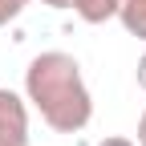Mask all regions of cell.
Returning <instances> with one entry per match:
<instances>
[{
	"instance_id": "1",
	"label": "cell",
	"mask_w": 146,
	"mask_h": 146,
	"mask_svg": "<svg viewBox=\"0 0 146 146\" xmlns=\"http://www.w3.org/2000/svg\"><path fill=\"white\" fill-rule=\"evenodd\" d=\"M25 98L41 114V122L57 134H77L94 118V94L85 85L81 61L73 53L45 49L25 69Z\"/></svg>"
},
{
	"instance_id": "2",
	"label": "cell",
	"mask_w": 146,
	"mask_h": 146,
	"mask_svg": "<svg viewBox=\"0 0 146 146\" xmlns=\"http://www.w3.org/2000/svg\"><path fill=\"white\" fill-rule=\"evenodd\" d=\"M0 146H29V98L0 85Z\"/></svg>"
},
{
	"instance_id": "3",
	"label": "cell",
	"mask_w": 146,
	"mask_h": 146,
	"mask_svg": "<svg viewBox=\"0 0 146 146\" xmlns=\"http://www.w3.org/2000/svg\"><path fill=\"white\" fill-rule=\"evenodd\" d=\"M69 8L81 16L85 25H106L118 16V0H69Z\"/></svg>"
},
{
	"instance_id": "4",
	"label": "cell",
	"mask_w": 146,
	"mask_h": 146,
	"mask_svg": "<svg viewBox=\"0 0 146 146\" xmlns=\"http://www.w3.org/2000/svg\"><path fill=\"white\" fill-rule=\"evenodd\" d=\"M118 21L130 36L146 41V0H118Z\"/></svg>"
},
{
	"instance_id": "5",
	"label": "cell",
	"mask_w": 146,
	"mask_h": 146,
	"mask_svg": "<svg viewBox=\"0 0 146 146\" xmlns=\"http://www.w3.org/2000/svg\"><path fill=\"white\" fill-rule=\"evenodd\" d=\"M25 4H29V0H0V29H4V25H12L16 16L25 12Z\"/></svg>"
},
{
	"instance_id": "6",
	"label": "cell",
	"mask_w": 146,
	"mask_h": 146,
	"mask_svg": "<svg viewBox=\"0 0 146 146\" xmlns=\"http://www.w3.org/2000/svg\"><path fill=\"white\" fill-rule=\"evenodd\" d=\"M98 146H138L134 138H122V134H110V138H102Z\"/></svg>"
},
{
	"instance_id": "7",
	"label": "cell",
	"mask_w": 146,
	"mask_h": 146,
	"mask_svg": "<svg viewBox=\"0 0 146 146\" xmlns=\"http://www.w3.org/2000/svg\"><path fill=\"white\" fill-rule=\"evenodd\" d=\"M134 77H138V85L146 89V53H142V57H138V69H134Z\"/></svg>"
},
{
	"instance_id": "8",
	"label": "cell",
	"mask_w": 146,
	"mask_h": 146,
	"mask_svg": "<svg viewBox=\"0 0 146 146\" xmlns=\"http://www.w3.org/2000/svg\"><path fill=\"white\" fill-rule=\"evenodd\" d=\"M138 146H146V110H142V118H138V138H134Z\"/></svg>"
},
{
	"instance_id": "9",
	"label": "cell",
	"mask_w": 146,
	"mask_h": 146,
	"mask_svg": "<svg viewBox=\"0 0 146 146\" xmlns=\"http://www.w3.org/2000/svg\"><path fill=\"white\" fill-rule=\"evenodd\" d=\"M36 4H45V8H69V0H36Z\"/></svg>"
}]
</instances>
